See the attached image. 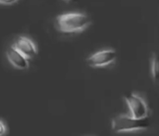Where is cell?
I'll return each instance as SVG.
<instances>
[{"label":"cell","instance_id":"cell-1","mask_svg":"<svg viewBox=\"0 0 159 136\" xmlns=\"http://www.w3.org/2000/svg\"><path fill=\"white\" fill-rule=\"evenodd\" d=\"M91 24L89 16L81 13H67L59 15L56 19V27L62 33L82 32Z\"/></svg>","mask_w":159,"mask_h":136},{"label":"cell","instance_id":"cell-2","mask_svg":"<svg viewBox=\"0 0 159 136\" xmlns=\"http://www.w3.org/2000/svg\"><path fill=\"white\" fill-rule=\"evenodd\" d=\"M150 127V121L148 117L136 118L132 115H119L111 121V128L118 133L144 130Z\"/></svg>","mask_w":159,"mask_h":136},{"label":"cell","instance_id":"cell-3","mask_svg":"<svg viewBox=\"0 0 159 136\" xmlns=\"http://www.w3.org/2000/svg\"><path fill=\"white\" fill-rule=\"evenodd\" d=\"M124 98L133 117L136 118L148 117V107L141 97L135 94H129L125 95Z\"/></svg>","mask_w":159,"mask_h":136},{"label":"cell","instance_id":"cell-4","mask_svg":"<svg viewBox=\"0 0 159 136\" xmlns=\"http://www.w3.org/2000/svg\"><path fill=\"white\" fill-rule=\"evenodd\" d=\"M117 54L112 49H107L99 51L86 59L88 65L94 68L104 67L110 65L116 61Z\"/></svg>","mask_w":159,"mask_h":136},{"label":"cell","instance_id":"cell-5","mask_svg":"<svg viewBox=\"0 0 159 136\" xmlns=\"http://www.w3.org/2000/svg\"><path fill=\"white\" fill-rule=\"evenodd\" d=\"M13 46L27 59H32L38 55V49L34 43L27 37L20 36L16 39Z\"/></svg>","mask_w":159,"mask_h":136},{"label":"cell","instance_id":"cell-6","mask_svg":"<svg viewBox=\"0 0 159 136\" xmlns=\"http://www.w3.org/2000/svg\"><path fill=\"white\" fill-rule=\"evenodd\" d=\"M7 57L10 63L18 69L24 70L29 67L28 59L18 51L13 45L7 49Z\"/></svg>","mask_w":159,"mask_h":136},{"label":"cell","instance_id":"cell-7","mask_svg":"<svg viewBox=\"0 0 159 136\" xmlns=\"http://www.w3.org/2000/svg\"><path fill=\"white\" fill-rule=\"evenodd\" d=\"M151 72L155 81H159V53L154 55L151 64Z\"/></svg>","mask_w":159,"mask_h":136},{"label":"cell","instance_id":"cell-8","mask_svg":"<svg viewBox=\"0 0 159 136\" xmlns=\"http://www.w3.org/2000/svg\"><path fill=\"white\" fill-rule=\"evenodd\" d=\"M7 128L6 124L2 121L0 120V136L5 134L7 132Z\"/></svg>","mask_w":159,"mask_h":136},{"label":"cell","instance_id":"cell-9","mask_svg":"<svg viewBox=\"0 0 159 136\" xmlns=\"http://www.w3.org/2000/svg\"><path fill=\"white\" fill-rule=\"evenodd\" d=\"M18 2V0H0V4L2 5H12Z\"/></svg>","mask_w":159,"mask_h":136},{"label":"cell","instance_id":"cell-10","mask_svg":"<svg viewBox=\"0 0 159 136\" xmlns=\"http://www.w3.org/2000/svg\"><path fill=\"white\" fill-rule=\"evenodd\" d=\"M68 1H71V2H77L78 0H68Z\"/></svg>","mask_w":159,"mask_h":136}]
</instances>
